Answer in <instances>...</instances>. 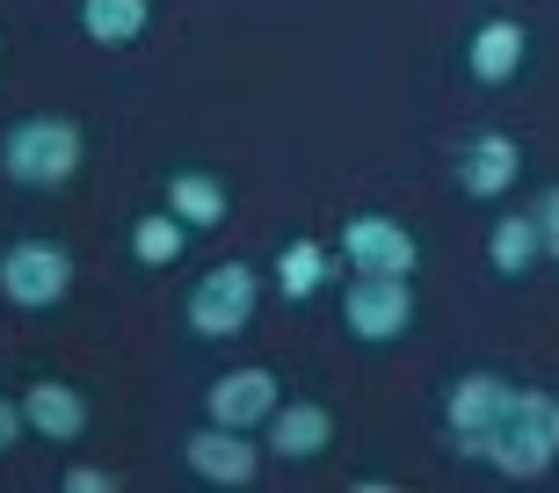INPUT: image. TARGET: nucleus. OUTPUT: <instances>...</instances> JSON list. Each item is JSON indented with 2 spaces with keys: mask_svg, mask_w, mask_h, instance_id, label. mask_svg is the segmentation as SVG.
I'll list each match as a JSON object with an SVG mask.
<instances>
[{
  "mask_svg": "<svg viewBox=\"0 0 559 493\" xmlns=\"http://www.w3.org/2000/svg\"><path fill=\"white\" fill-rule=\"evenodd\" d=\"M487 262H495V276H531V268L545 262L538 211H516V218H501V226L487 232Z\"/></svg>",
  "mask_w": 559,
  "mask_h": 493,
  "instance_id": "16",
  "label": "nucleus"
},
{
  "mask_svg": "<svg viewBox=\"0 0 559 493\" xmlns=\"http://www.w3.org/2000/svg\"><path fill=\"white\" fill-rule=\"evenodd\" d=\"M342 327H349L356 341H371V349H393L400 334L415 327V284H407V276L356 268L349 290H342Z\"/></svg>",
  "mask_w": 559,
  "mask_h": 493,
  "instance_id": "5",
  "label": "nucleus"
},
{
  "mask_svg": "<svg viewBox=\"0 0 559 493\" xmlns=\"http://www.w3.org/2000/svg\"><path fill=\"white\" fill-rule=\"evenodd\" d=\"M276 407H284V385H276L270 363L226 370V377H211V392H204V413L226 421V429H270Z\"/></svg>",
  "mask_w": 559,
  "mask_h": 493,
  "instance_id": "8",
  "label": "nucleus"
},
{
  "mask_svg": "<svg viewBox=\"0 0 559 493\" xmlns=\"http://www.w3.org/2000/svg\"><path fill=\"white\" fill-rule=\"evenodd\" d=\"M509 399H516V385L509 377H495V370H465L451 392H443V429H451V443L465 450L473 435H487L509 413Z\"/></svg>",
  "mask_w": 559,
  "mask_h": 493,
  "instance_id": "9",
  "label": "nucleus"
},
{
  "mask_svg": "<svg viewBox=\"0 0 559 493\" xmlns=\"http://www.w3.org/2000/svg\"><path fill=\"white\" fill-rule=\"evenodd\" d=\"M87 160V139L73 117H15L0 131V175L15 189H66Z\"/></svg>",
  "mask_w": 559,
  "mask_h": 493,
  "instance_id": "2",
  "label": "nucleus"
},
{
  "mask_svg": "<svg viewBox=\"0 0 559 493\" xmlns=\"http://www.w3.org/2000/svg\"><path fill=\"white\" fill-rule=\"evenodd\" d=\"M117 486V472H103V465H73L66 472V493H109Z\"/></svg>",
  "mask_w": 559,
  "mask_h": 493,
  "instance_id": "20",
  "label": "nucleus"
},
{
  "mask_svg": "<svg viewBox=\"0 0 559 493\" xmlns=\"http://www.w3.org/2000/svg\"><path fill=\"white\" fill-rule=\"evenodd\" d=\"M29 429V421H22V399H0V457L15 450V435Z\"/></svg>",
  "mask_w": 559,
  "mask_h": 493,
  "instance_id": "21",
  "label": "nucleus"
},
{
  "mask_svg": "<svg viewBox=\"0 0 559 493\" xmlns=\"http://www.w3.org/2000/svg\"><path fill=\"white\" fill-rule=\"evenodd\" d=\"M523 59H531V29L523 22H479L473 44H465V65H473V81L479 87H509L523 73Z\"/></svg>",
  "mask_w": 559,
  "mask_h": 493,
  "instance_id": "12",
  "label": "nucleus"
},
{
  "mask_svg": "<svg viewBox=\"0 0 559 493\" xmlns=\"http://www.w3.org/2000/svg\"><path fill=\"white\" fill-rule=\"evenodd\" d=\"M516 182H523V145L509 139V131H479V139L457 153V189L479 196V204H501Z\"/></svg>",
  "mask_w": 559,
  "mask_h": 493,
  "instance_id": "10",
  "label": "nucleus"
},
{
  "mask_svg": "<svg viewBox=\"0 0 559 493\" xmlns=\"http://www.w3.org/2000/svg\"><path fill=\"white\" fill-rule=\"evenodd\" d=\"M182 465H189L197 479H211V486H248V479L262 472V443H254V429L204 421V429L182 443Z\"/></svg>",
  "mask_w": 559,
  "mask_h": 493,
  "instance_id": "7",
  "label": "nucleus"
},
{
  "mask_svg": "<svg viewBox=\"0 0 559 493\" xmlns=\"http://www.w3.org/2000/svg\"><path fill=\"white\" fill-rule=\"evenodd\" d=\"M145 22H153V0H81V29H87V44H103V51L139 44Z\"/></svg>",
  "mask_w": 559,
  "mask_h": 493,
  "instance_id": "15",
  "label": "nucleus"
},
{
  "mask_svg": "<svg viewBox=\"0 0 559 493\" xmlns=\"http://www.w3.org/2000/svg\"><path fill=\"white\" fill-rule=\"evenodd\" d=\"M22 421L44 435V443H81L87 435V399L66 377H37V385L22 392Z\"/></svg>",
  "mask_w": 559,
  "mask_h": 493,
  "instance_id": "13",
  "label": "nucleus"
},
{
  "mask_svg": "<svg viewBox=\"0 0 559 493\" xmlns=\"http://www.w3.org/2000/svg\"><path fill=\"white\" fill-rule=\"evenodd\" d=\"M0 298L15 312H51L73 298V254L59 240H8L0 246Z\"/></svg>",
  "mask_w": 559,
  "mask_h": 493,
  "instance_id": "4",
  "label": "nucleus"
},
{
  "mask_svg": "<svg viewBox=\"0 0 559 493\" xmlns=\"http://www.w3.org/2000/svg\"><path fill=\"white\" fill-rule=\"evenodd\" d=\"M328 246L320 240H290L284 254H276V290H284L290 305H306V298H320V284H328Z\"/></svg>",
  "mask_w": 559,
  "mask_h": 493,
  "instance_id": "17",
  "label": "nucleus"
},
{
  "mask_svg": "<svg viewBox=\"0 0 559 493\" xmlns=\"http://www.w3.org/2000/svg\"><path fill=\"white\" fill-rule=\"evenodd\" d=\"M167 211H175L189 232H218V226H226V211H233V196H226L218 175L182 167V175H167Z\"/></svg>",
  "mask_w": 559,
  "mask_h": 493,
  "instance_id": "14",
  "label": "nucleus"
},
{
  "mask_svg": "<svg viewBox=\"0 0 559 493\" xmlns=\"http://www.w3.org/2000/svg\"><path fill=\"white\" fill-rule=\"evenodd\" d=\"M538 240H545V262H559V182L538 196Z\"/></svg>",
  "mask_w": 559,
  "mask_h": 493,
  "instance_id": "19",
  "label": "nucleus"
},
{
  "mask_svg": "<svg viewBox=\"0 0 559 493\" xmlns=\"http://www.w3.org/2000/svg\"><path fill=\"white\" fill-rule=\"evenodd\" d=\"M342 262L371 268V276H415L421 246H415V232L400 226V218H385V211H356L349 226H342Z\"/></svg>",
  "mask_w": 559,
  "mask_h": 493,
  "instance_id": "6",
  "label": "nucleus"
},
{
  "mask_svg": "<svg viewBox=\"0 0 559 493\" xmlns=\"http://www.w3.org/2000/svg\"><path fill=\"white\" fill-rule=\"evenodd\" d=\"M457 457L473 465H495L501 479H545L559 465V392H538V385H516L509 413H501L487 435H473Z\"/></svg>",
  "mask_w": 559,
  "mask_h": 493,
  "instance_id": "1",
  "label": "nucleus"
},
{
  "mask_svg": "<svg viewBox=\"0 0 559 493\" xmlns=\"http://www.w3.org/2000/svg\"><path fill=\"white\" fill-rule=\"evenodd\" d=\"M254 305H262V276H254L248 262H218V268H204V276L189 284L182 320H189L197 341H240L248 320H254Z\"/></svg>",
  "mask_w": 559,
  "mask_h": 493,
  "instance_id": "3",
  "label": "nucleus"
},
{
  "mask_svg": "<svg viewBox=\"0 0 559 493\" xmlns=\"http://www.w3.org/2000/svg\"><path fill=\"white\" fill-rule=\"evenodd\" d=\"M334 450V413L320 407V399H284V407L270 413V457H284V465H312V457Z\"/></svg>",
  "mask_w": 559,
  "mask_h": 493,
  "instance_id": "11",
  "label": "nucleus"
},
{
  "mask_svg": "<svg viewBox=\"0 0 559 493\" xmlns=\"http://www.w3.org/2000/svg\"><path fill=\"white\" fill-rule=\"evenodd\" d=\"M182 246H189V226L175 218V211H145L139 226H131V262H145V268H167V262H182Z\"/></svg>",
  "mask_w": 559,
  "mask_h": 493,
  "instance_id": "18",
  "label": "nucleus"
}]
</instances>
